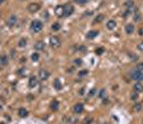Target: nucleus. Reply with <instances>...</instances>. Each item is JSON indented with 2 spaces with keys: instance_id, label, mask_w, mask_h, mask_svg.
Returning <instances> with one entry per match:
<instances>
[{
  "instance_id": "obj_1",
  "label": "nucleus",
  "mask_w": 143,
  "mask_h": 124,
  "mask_svg": "<svg viewBox=\"0 0 143 124\" xmlns=\"http://www.w3.org/2000/svg\"><path fill=\"white\" fill-rule=\"evenodd\" d=\"M30 29L32 32L34 33H38L40 31L43 29V23L41 22L40 19H34L32 20V23L30 25Z\"/></svg>"
},
{
  "instance_id": "obj_2",
  "label": "nucleus",
  "mask_w": 143,
  "mask_h": 124,
  "mask_svg": "<svg viewBox=\"0 0 143 124\" xmlns=\"http://www.w3.org/2000/svg\"><path fill=\"white\" fill-rule=\"evenodd\" d=\"M74 6L71 3H66L65 5H63V16L64 17H69L74 13Z\"/></svg>"
},
{
  "instance_id": "obj_3",
  "label": "nucleus",
  "mask_w": 143,
  "mask_h": 124,
  "mask_svg": "<svg viewBox=\"0 0 143 124\" xmlns=\"http://www.w3.org/2000/svg\"><path fill=\"white\" fill-rule=\"evenodd\" d=\"M131 75V78L136 81H141L143 80V72L142 71H139V70H135L130 73Z\"/></svg>"
},
{
  "instance_id": "obj_4",
  "label": "nucleus",
  "mask_w": 143,
  "mask_h": 124,
  "mask_svg": "<svg viewBox=\"0 0 143 124\" xmlns=\"http://www.w3.org/2000/svg\"><path fill=\"white\" fill-rule=\"evenodd\" d=\"M42 8V5L40 4V3H35V2H32L30 3L29 5H28V11L31 12V13H35V12H37V11H40Z\"/></svg>"
},
{
  "instance_id": "obj_5",
  "label": "nucleus",
  "mask_w": 143,
  "mask_h": 124,
  "mask_svg": "<svg viewBox=\"0 0 143 124\" xmlns=\"http://www.w3.org/2000/svg\"><path fill=\"white\" fill-rule=\"evenodd\" d=\"M49 44H50L51 47H60V45H61V41H60V39L58 37H56V35H53L49 39Z\"/></svg>"
},
{
  "instance_id": "obj_6",
  "label": "nucleus",
  "mask_w": 143,
  "mask_h": 124,
  "mask_svg": "<svg viewBox=\"0 0 143 124\" xmlns=\"http://www.w3.org/2000/svg\"><path fill=\"white\" fill-rule=\"evenodd\" d=\"M49 76H50V73H49V71L45 70V69H42L40 71V73H38V77H40L41 80H47L49 78Z\"/></svg>"
},
{
  "instance_id": "obj_7",
  "label": "nucleus",
  "mask_w": 143,
  "mask_h": 124,
  "mask_svg": "<svg viewBox=\"0 0 143 124\" xmlns=\"http://www.w3.org/2000/svg\"><path fill=\"white\" fill-rule=\"evenodd\" d=\"M17 20H18V19H17V17L15 15H11L9 18L6 19V25H8L10 28H12V27H14L17 24Z\"/></svg>"
},
{
  "instance_id": "obj_8",
  "label": "nucleus",
  "mask_w": 143,
  "mask_h": 124,
  "mask_svg": "<svg viewBox=\"0 0 143 124\" xmlns=\"http://www.w3.org/2000/svg\"><path fill=\"white\" fill-rule=\"evenodd\" d=\"M83 109H84L83 104H82V103H77V104L74 106L73 110H74V112L76 113V115H79V113H82Z\"/></svg>"
},
{
  "instance_id": "obj_9",
  "label": "nucleus",
  "mask_w": 143,
  "mask_h": 124,
  "mask_svg": "<svg viewBox=\"0 0 143 124\" xmlns=\"http://www.w3.org/2000/svg\"><path fill=\"white\" fill-rule=\"evenodd\" d=\"M99 34V31L98 30H91V31H89V32L87 33V39L88 40H93V39H95L97 35Z\"/></svg>"
},
{
  "instance_id": "obj_10",
  "label": "nucleus",
  "mask_w": 143,
  "mask_h": 124,
  "mask_svg": "<svg viewBox=\"0 0 143 124\" xmlns=\"http://www.w3.org/2000/svg\"><path fill=\"white\" fill-rule=\"evenodd\" d=\"M36 84H37V78L35 76H31L29 78V81H28V86H29V88L33 89Z\"/></svg>"
},
{
  "instance_id": "obj_11",
  "label": "nucleus",
  "mask_w": 143,
  "mask_h": 124,
  "mask_svg": "<svg viewBox=\"0 0 143 124\" xmlns=\"http://www.w3.org/2000/svg\"><path fill=\"white\" fill-rule=\"evenodd\" d=\"M34 48H35V50H37V51L44 50V49H45V43L43 41H37L36 43H35V45H34Z\"/></svg>"
},
{
  "instance_id": "obj_12",
  "label": "nucleus",
  "mask_w": 143,
  "mask_h": 124,
  "mask_svg": "<svg viewBox=\"0 0 143 124\" xmlns=\"http://www.w3.org/2000/svg\"><path fill=\"white\" fill-rule=\"evenodd\" d=\"M18 116L20 117V118H27V117L29 116V111H28L26 108L21 107V108H19V110H18Z\"/></svg>"
},
{
  "instance_id": "obj_13",
  "label": "nucleus",
  "mask_w": 143,
  "mask_h": 124,
  "mask_svg": "<svg viewBox=\"0 0 143 124\" xmlns=\"http://www.w3.org/2000/svg\"><path fill=\"white\" fill-rule=\"evenodd\" d=\"M134 89H135V92L141 93V92H143V84L140 83V81H137L134 86Z\"/></svg>"
},
{
  "instance_id": "obj_14",
  "label": "nucleus",
  "mask_w": 143,
  "mask_h": 124,
  "mask_svg": "<svg viewBox=\"0 0 143 124\" xmlns=\"http://www.w3.org/2000/svg\"><path fill=\"white\" fill-rule=\"evenodd\" d=\"M55 13L58 17H62L63 16V5H58L55 9Z\"/></svg>"
},
{
  "instance_id": "obj_15",
  "label": "nucleus",
  "mask_w": 143,
  "mask_h": 124,
  "mask_svg": "<svg viewBox=\"0 0 143 124\" xmlns=\"http://www.w3.org/2000/svg\"><path fill=\"white\" fill-rule=\"evenodd\" d=\"M53 88H55L56 90H61L62 89V83L61 81H60L59 78H56L53 80Z\"/></svg>"
},
{
  "instance_id": "obj_16",
  "label": "nucleus",
  "mask_w": 143,
  "mask_h": 124,
  "mask_svg": "<svg viewBox=\"0 0 143 124\" xmlns=\"http://www.w3.org/2000/svg\"><path fill=\"white\" fill-rule=\"evenodd\" d=\"M125 31H126L127 34H131L135 31V26L133 24H128L126 25V27H125Z\"/></svg>"
},
{
  "instance_id": "obj_17",
  "label": "nucleus",
  "mask_w": 143,
  "mask_h": 124,
  "mask_svg": "<svg viewBox=\"0 0 143 124\" xmlns=\"http://www.w3.org/2000/svg\"><path fill=\"white\" fill-rule=\"evenodd\" d=\"M9 63V60H8V57L5 55H0V66L1 65H6Z\"/></svg>"
},
{
  "instance_id": "obj_18",
  "label": "nucleus",
  "mask_w": 143,
  "mask_h": 124,
  "mask_svg": "<svg viewBox=\"0 0 143 124\" xmlns=\"http://www.w3.org/2000/svg\"><path fill=\"white\" fill-rule=\"evenodd\" d=\"M59 102L57 101V100H53L52 102H51V104H50V108H51V110H53V111H57L59 109Z\"/></svg>"
},
{
  "instance_id": "obj_19",
  "label": "nucleus",
  "mask_w": 143,
  "mask_h": 124,
  "mask_svg": "<svg viewBox=\"0 0 143 124\" xmlns=\"http://www.w3.org/2000/svg\"><path fill=\"white\" fill-rule=\"evenodd\" d=\"M115 27H116V23L114 22V20H112V19L108 20V23H107V28H108L109 30H113Z\"/></svg>"
},
{
  "instance_id": "obj_20",
  "label": "nucleus",
  "mask_w": 143,
  "mask_h": 124,
  "mask_svg": "<svg viewBox=\"0 0 143 124\" xmlns=\"http://www.w3.org/2000/svg\"><path fill=\"white\" fill-rule=\"evenodd\" d=\"M104 19H105V15H104V14H99V15H97V16L95 17L94 23H95V24H96V23H102Z\"/></svg>"
},
{
  "instance_id": "obj_21",
  "label": "nucleus",
  "mask_w": 143,
  "mask_h": 124,
  "mask_svg": "<svg viewBox=\"0 0 143 124\" xmlns=\"http://www.w3.org/2000/svg\"><path fill=\"white\" fill-rule=\"evenodd\" d=\"M26 45H27V40H26V39H20L19 42H18V47L19 48H24V47H26Z\"/></svg>"
},
{
  "instance_id": "obj_22",
  "label": "nucleus",
  "mask_w": 143,
  "mask_h": 124,
  "mask_svg": "<svg viewBox=\"0 0 143 124\" xmlns=\"http://www.w3.org/2000/svg\"><path fill=\"white\" fill-rule=\"evenodd\" d=\"M38 59H40V54H38V52H33V54L31 55V60L33 62H36Z\"/></svg>"
},
{
  "instance_id": "obj_23",
  "label": "nucleus",
  "mask_w": 143,
  "mask_h": 124,
  "mask_svg": "<svg viewBox=\"0 0 143 124\" xmlns=\"http://www.w3.org/2000/svg\"><path fill=\"white\" fill-rule=\"evenodd\" d=\"M51 29H52L53 31H59L60 29H61V25H60L59 23H55V24H52Z\"/></svg>"
},
{
  "instance_id": "obj_24",
  "label": "nucleus",
  "mask_w": 143,
  "mask_h": 124,
  "mask_svg": "<svg viewBox=\"0 0 143 124\" xmlns=\"http://www.w3.org/2000/svg\"><path fill=\"white\" fill-rule=\"evenodd\" d=\"M106 95H107L106 90L105 89H102L101 91H99V93H98V97L102 98V100H104V98H106Z\"/></svg>"
},
{
  "instance_id": "obj_25",
  "label": "nucleus",
  "mask_w": 143,
  "mask_h": 124,
  "mask_svg": "<svg viewBox=\"0 0 143 124\" xmlns=\"http://www.w3.org/2000/svg\"><path fill=\"white\" fill-rule=\"evenodd\" d=\"M88 73H89L88 70H81V71L78 72V76H79V77H84V76L88 75Z\"/></svg>"
},
{
  "instance_id": "obj_26",
  "label": "nucleus",
  "mask_w": 143,
  "mask_h": 124,
  "mask_svg": "<svg viewBox=\"0 0 143 124\" xmlns=\"http://www.w3.org/2000/svg\"><path fill=\"white\" fill-rule=\"evenodd\" d=\"M90 1V0H74V2H76L77 4H80V5H84Z\"/></svg>"
},
{
  "instance_id": "obj_27",
  "label": "nucleus",
  "mask_w": 143,
  "mask_h": 124,
  "mask_svg": "<svg viewBox=\"0 0 143 124\" xmlns=\"http://www.w3.org/2000/svg\"><path fill=\"white\" fill-rule=\"evenodd\" d=\"M95 52H96V55L101 56V55H103L104 52H105V48H104V47H98V48H96Z\"/></svg>"
},
{
  "instance_id": "obj_28",
  "label": "nucleus",
  "mask_w": 143,
  "mask_h": 124,
  "mask_svg": "<svg viewBox=\"0 0 143 124\" xmlns=\"http://www.w3.org/2000/svg\"><path fill=\"white\" fill-rule=\"evenodd\" d=\"M142 109V104H135L134 105V110L136 112H139Z\"/></svg>"
},
{
  "instance_id": "obj_29",
  "label": "nucleus",
  "mask_w": 143,
  "mask_h": 124,
  "mask_svg": "<svg viewBox=\"0 0 143 124\" xmlns=\"http://www.w3.org/2000/svg\"><path fill=\"white\" fill-rule=\"evenodd\" d=\"M82 122H83V124H91L93 122V118L92 117H87Z\"/></svg>"
},
{
  "instance_id": "obj_30",
  "label": "nucleus",
  "mask_w": 143,
  "mask_h": 124,
  "mask_svg": "<svg viewBox=\"0 0 143 124\" xmlns=\"http://www.w3.org/2000/svg\"><path fill=\"white\" fill-rule=\"evenodd\" d=\"M138 97H139V93H137V92H134V93L130 94V100H133V101L138 100Z\"/></svg>"
},
{
  "instance_id": "obj_31",
  "label": "nucleus",
  "mask_w": 143,
  "mask_h": 124,
  "mask_svg": "<svg viewBox=\"0 0 143 124\" xmlns=\"http://www.w3.org/2000/svg\"><path fill=\"white\" fill-rule=\"evenodd\" d=\"M96 92H97L96 88H92V89L89 91V96H94V95L96 94Z\"/></svg>"
},
{
  "instance_id": "obj_32",
  "label": "nucleus",
  "mask_w": 143,
  "mask_h": 124,
  "mask_svg": "<svg viewBox=\"0 0 143 124\" xmlns=\"http://www.w3.org/2000/svg\"><path fill=\"white\" fill-rule=\"evenodd\" d=\"M18 75H20L21 77L26 76V69H19L18 70Z\"/></svg>"
},
{
  "instance_id": "obj_33",
  "label": "nucleus",
  "mask_w": 143,
  "mask_h": 124,
  "mask_svg": "<svg viewBox=\"0 0 143 124\" xmlns=\"http://www.w3.org/2000/svg\"><path fill=\"white\" fill-rule=\"evenodd\" d=\"M125 5H126L128 9H130L131 6L134 5V1H133V0H128V1H127L126 3H125Z\"/></svg>"
},
{
  "instance_id": "obj_34",
  "label": "nucleus",
  "mask_w": 143,
  "mask_h": 124,
  "mask_svg": "<svg viewBox=\"0 0 143 124\" xmlns=\"http://www.w3.org/2000/svg\"><path fill=\"white\" fill-rule=\"evenodd\" d=\"M134 19H135V22H139V20L141 19V16H140V14H139L138 12H136V14H135V17H134Z\"/></svg>"
},
{
  "instance_id": "obj_35",
  "label": "nucleus",
  "mask_w": 143,
  "mask_h": 124,
  "mask_svg": "<svg viewBox=\"0 0 143 124\" xmlns=\"http://www.w3.org/2000/svg\"><path fill=\"white\" fill-rule=\"evenodd\" d=\"M137 70L139 71H143V62H140L137 64Z\"/></svg>"
},
{
  "instance_id": "obj_36",
  "label": "nucleus",
  "mask_w": 143,
  "mask_h": 124,
  "mask_svg": "<svg viewBox=\"0 0 143 124\" xmlns=\"http://www.w3.org/2000/svg\"><path fill=\"white\" fill-rule=\"evenodd\" d=\"M75 64H76V65H81L82 64V60L81 59H76V60H75Z\"/></svg>"
},
{
  "instance_id": "obj_37",
  "label": "nucleus",
  "mask_w": 143,
  "mask_h": 124,
  "mask_svg": "<svg viewBox=\"0 0 143 124\" xmlns=\"http://www.w3.org/2000/svg\"><path fill=\"white\" fill-rule=\"evenodd\" d=\"M137 47H138V49H139V50L143 51V42H141V43H139Z\"/></svg>"
},
{
  "instance_id": "obj_38",
  "label": "nucleus",
  "mask_w": 143,
  "mask_h": 124,
  "mask_svg": "<svg viewBox=\"0 0 143 124\" xmlns=\"http://www.w3.org/2000/svg\"><path fill=\"white\" fill-rule=\"evenodd\" d=\"M130 13H131V9H128V10H127V11H126V12H125V13H124V17H127V16H128V15H129V14H130Z\"/></svg>"
},
{
  "instance_id": "obj_39",
  "label": "nucleus",
  "mask_w": 143,
  "mask_h": 124,
  "mask_svg": "<svg viewBox=\"0 0 143 124\" xmlns=\"http://www.w3.org/2000/svg\"><path fill=\"white\" fill-rule=\"evenodd\" d=\"M139 34H140V35H143V28H141V29L139 30Z\"/></svg>"
},
{
  "instance_id": "obj_40",
  "label": "nucleus",
  "mask_w": 143,
  "mask_h": 124,
  "mask_svg": "<svg viewBox=\"0 0 143 124\" xmlns=\"http://www.w3.org/2000/svg\"><path fill=\"white\" fill-rule=\"evenodd\" d=\"M92 14H93V12L91 11V12H87V13L84 14V15H89V16H90V15H92Z\"/></svg>"
},
{
  "instance_id": "obj_41",
  "label": "nucleus",
  "mask_w": 143,
  "mask_h": 124,
  "mask_svg": "<svg viewBox=\"0 0 143 124\" xmlns=\"http://www.w3.org/2000/svg\"><path fill=\"white\" fill-rule=\"evenodd\" d=\"M83 92H84V88H82L81 91H79V93H80V94H83Z\"/></svg>"
},
{
  "instance_id": "obj_42",
  "label": "nucleus",
  "mask_w": 143,
  "mask_h": 124,
  "mask_svg": "<svg viewBox=\"0 0 143 124\" xmlns=\"http://www.w3.org/2000/svg\"><path fill=\"white\" fill-rule=\"evenodd\" d=\"M6 0H0V4H2V3H4Z\"/></svg>"
},
{
  "instance_id": "obj_43",
  "label": "nucleus",
  "mask_w": 143,
  "mask_h": 124,
  "mask_svg": "<svg viewBox=\"0 0 143 124\" xmlns=\"http://www.w3.org/2000/svg\"><path fill=\"white\" fill-rule=\"evenodd\" d=\"M105 124H109V123H105Z\"/></svg>"
}]
</instances>
